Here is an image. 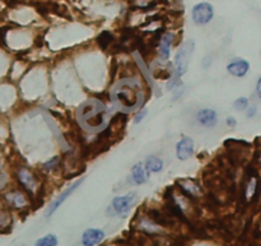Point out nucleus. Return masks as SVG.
Returning <instances> with one entry per match:
<instances>
[{"instance_id": "obj_3", "label": "nucleus", "mask_w": 261, "mask_h": 246, "mask_svg": "<svg viewBox=\"0 0 261 246\" xmlns=\"http://www.w3.org/2000/svg\"><path fill=\"white\" fill-rule=\"evenodd\" d=\"M83 181H84V177H82L80 180H78V181H75L74 184H71V185H70L69 188L65 190V192L61 193V194L59 195L56 199H55V201H52V203L50 204V207H48V209H47V213H46V217H51V216H52V214L57 211V208L60 207L64 201H65V199H67L69 195L73 194V192L76 188H78V186L82 185Z\"/></svg>"}, {"instance_id": "obj_17", "label": "nucleus", "mask_w": 261, "mask_h": 246, "mask_svg": "<svg viewBox=\"0 0 261 246\" xmlns=\"http://www.w3.org/2000/svg\"><path fill=\"white\" fill-rule=\"evenodd\" d=\"M233 106H235V109L238 110V111L246 110L248 107V98H246V97H239V98L236 99Z\"/></svg>"}, {"instance_id": "obj_14", "label": "nucleus", "mask_w": 261, "mask_h": 246, "mask_svg": "<svg viewBox=\"0 0 261 246\" xmlns=\"http://www.w3.org/2000/svg\"><path fill=\"white\" fill-rule=\"evenodd\" d=\"M57 245V237L55 235H46L37 240L36 246H56Z\"/></svg>"}, {"instance_id": "obj_21", "label": "nucleus", "mask_w": 261, "mask_h": 246, "mask_svg": "<svg viewBox=\"0 0 261 246\" xmlns=\"http://www.w3.org/2000/svg\"><path fill=\"white\" fill-rule=\"evenodd\" d=\"M227 124H228L229 126H236L237 122L235 120V118H231V116H229V118L227 119Z\"/></svg>"}, {"instance_id": "obj_5", "label": "nucleus", "mask_w": 261, "mask_h": 246, "mask_svg": "<svg viewBox=\"0 0 261 246\" xmlns=\"http://www.w3.org/2000/svg\"><path fill=\"white\" fill-rule=\"evenodd\" d=\"M194 153V142L190 138H182L181 141L177 143L176 147V154L178 160H189Z\"/></svg>"}, {"instance_id": "obj_4", "label": "nucleus", "mask_w": 261, "mask_h": 246, "mask_svg": "<svg viewBox=\"0 0 261 246\" xmlns=\"http://www.w3.org/2000/svg\"><path fill=\"white\" fill-rule=\"evenodd\" d=\"M135 199V194H127L124 197H118L112 200V209L118 214H126L131 208Z\"/></svg>"}, {"instance_id": "obj_18", "label": "nucleus", "mask_w": 261, "mask_h": 246, "mask_svg": "<svg viewBox=\"0 0 261 246\" xmlns=\"http://www.w3.org/2000/svg\"><path fill=\"white\" fill-rule=\"evenodd\" d=\"M145 115H146V110L143 109L140 112H138V115L135 116V119H134V123H135V124H139V123L145 118Z\"/></svg>"}, {"instance_id": "obj_6", "label": "nucleus", "mask_w": 261, "mask_h": 246, "mask_svg": "<svg viewBox=\"0 0 261 246\" xmlns=\"http://www.w3.org/2000/svg\"><path fill=\"white\" fill-rule=\"evenodd\" d=\"M105 239V232L98 228H89L83 233L82 244L84 246H95Z\"/></svg>"}, {"instance_id": "obj_13", "label": "nucleus", "mask_w": 261, "mask_h": 246, "mask_svg": "<svg viewBox=\"0 0 261 246\" xmlns=\"http://www.w3.org/2000/svg\"><path fill=\"white\" fill-rule=\"evenodd\" d=\"M145 167L149 172H159L163 169V161L156 156H150L146 158Z\"/></svg>"}, {"instance_id": "obj_19", "label": "nucleus", "mask_w": 261, "mask_h": 246, "mask_svg": "<svg viewBox=\"0 0 261 246\" xmlns=\"http://www.w3.org/2000/svg\"><path fill=\"white\" fill-rule=\"evenodd\" d=\"M255 114H256V106L252 105L251 107L248 109V111H247V118H252V116H254Z\"/></svg>"}, {"instance_id": "obj_8", "label": "nucleus", "mask_w": 261, "mask_h": 246, "mask_svg": "<svg viewBox=\"0 0 261 246\" xmlns=\"http://www.w3.org/2000/svg\"><path fill=\"white\" fill-rule=\"evenodd\" d=\"M197 122L205 128H213L218 123V115L212 109H204L197 112Z\"/></svg>"}, {"instance_id": "obj_12", "label": "nucleus", "mask_w": 261, "mask_h": 246, "mask_svg": "<svg viewBox=\"0 0 261 246\" xmlns=\"http://www.w3.org/2000/svg\"><path fill=\"white\" fill-rule=\"evenodd\" d=\"M131 176H133V180L135 181V184H138V185L145 182L146 180L145 171H144V167L142 163H137V165L131 169Z\"/></svg>"}, {"instance_id": "obj_2", "label": "nucleus", "mask_w": 261, "mask_h": 246, "mask_svg": "<svg viewBox=\"0 0 261 246\" xmlns=\"http://www.w3.org/2000/svg\"><path fill=\"white\" fill-rule=\"evenodd\" d=\"M214 16V9L212 4L199 3L192 8V20L196 25H207Z\"/></svg>"}, {"instance_id": "obj_1", "label": "nucleus", "mask_w": 261, "mask_h": 246, "mask_svg": "<svg viewBox=\"0 0 261 246\" xmlns=\"http://www.w3.org/2000/svg\"><path fill=\"white\" fill-rule=\"evenodd\" d=\"M192 50H194V42L189 41L186 42V44H184V45L181 46V49L177 51V54H176L175 67L178 75H182V74H185L186 71H188L189 61H190V56L191 54H192Z\"/></svg>"}, {"instance_id": "obj_7", "label": "nucleus", "mask_w": 261, "mask_h": 246, "mask_svg": "<svg viewBox=\"0 0 261 246\" xmlns=\"http://www.w3.org/2000/svg\"><path fill=\"white\" fill-rule=\"evenodd\" d=\"M227 71L235 77H245L246 74L248 73V71H250V63L243 60V59H237V60H233L232 63H229L228 67H227Z\"/></svg>"}, {"instance_id": "obj_16", "label": "nucleus", "mask_w": 261, "mask_h": 246, "mask_svg": "<svg viewBox=\"0 0 261 246\" xmlns=\"http://www.w3.org/2000/svg\"><path fill=\"white\" fill-rule=\"evenodd\" d=\"M111 41H112V35L110 32H107V31H105L103 33H101V36L98 37L99 45H101L103 49L107 48V45Z\"/></svg>"}, {"instance_id": "obj_15", "label": "nucleus", "mask_w": 261, "mask_h": 246, "mask_svg": "<svg viewBox=\"0 0 261 246\" xmlns=\"http://www.w3.org/2000/svg\"><path fill=\"white\" fill-rule=\"evenodd\" d=\"M6 200L10 201L12 204H14L16 207H19V205H22L24 203V199L22 198V195L18 194V193H10L5 197Z\"/></svg>"}, {"instance_id": "obj_20", "label": "nucleus", "mask_w": 261, "mask_h": 246, "mask_svg": "<svg viewBox=\"0 0 261 246\" xmlns=\"http://www.w3.org/2000/svg\"><path fill=\"white\" fill-rule=\"evenodd\" d=\"M256 93H258V96L261 98V77L259 78L258 83H256Z\"/></svg>"}, {"instance_id": "obj_9", "label": "nucleus", "mask_w": 261, "mask_h": 246, "mask_svg": "<svg viewBox=\"0 0 261 246\" xmlns=\"http://www.w3.org/2000/svg\"><path fill=\"white\" fill-rule=\"evenodd\" d=\"M119 102L125 107H134L137 105V92L133 88H122L118 92Z\"/></svg>"}, {"instance_id": "obj_11", "label": "nucleus", "mask_w": 261, "mask_h": 246, "mask_svg": "<svg viewBox=\"0 0 261 246\" xmlns=\"http://www.w3.org/2000/svg\"><path fill=\"white\" fill-rule=\"evenodd\" d=\"M172 40H173V36L172 33H166L162 37L161 42H159V51L165 59H168L169 56V50H171Z\"/></svg>"}, {"instance_id": "obj_10", "label": "nucleus", "mask_w": 261, "mask_h": 246, "mask_svg": "<svg viewBox=\"0 0 261 246\" xmlns=\"http://www.w3.org/2000/svg\"><path fill=\"white\" fill-rule=\"evenodd\" d=\"M18 179L19 181L22 182L23 185H24L25 189H28V190H32V189L35 188L36 185V180L33 177L31 172H29L28 170H19L18 171Z\"/></svg>"}]
</instances>
